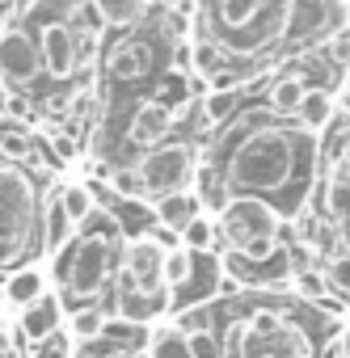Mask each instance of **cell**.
<instances>
[{
	"label": "cell",
	"instance_id": "obj_1",
	"mask_svg": "<svg viewBox=\"0 0 350 358\" xmlns=\"http://www.w3.org/2000/svg\"><path fill=\"white\" fill-rule=\"evenodd\" d=\"M203 148H207L203 160L216 164L224 177L228 199L232 194L266 199L270 207L283 211L287 224L308 207L321 177V135L270 110L237 114L220 131L203 135Z\"/></svg>",
	"mask_w": 350,
	"mask_h": 358
},
{
	"label": "cell",
	"instance_id": "obj_2",
	"mask_svg": "<svg viewBox=\"0 0 350 358\" xmlns=\"http://www.w3.org/2000/svg\"><path fill=\"white\" fill-rule=\"evenodd\" d=\"M342 22L337 0H199L190 38H207L224 51L228 72L216 89H241L270 76L283 47L329 38Z\"/></svg>",
	"mask_w": 350,
	"mask_h": 358
},
{
	"label": "cell",
	"instance_id": "obj_3",
	"mask_svg": "<svg viewBox=\"0 0 350 358\" xmlns=\"http://www.w3.org/2000/svg\"><path fill=\"white\" fill-rule=\"evenodd\" d=\"M220 324V358H321L337 333L333 316L291 295V287L241 295Z\"/></svg>",
	"mask_w": 350,
	"mask_h": 358
},
{
	"label": "cell",
	"instance_id": "obj_4",
	"mask_svg": "<svg viewBox=\"0 0 350 358\" xmlns=\"http://www.w3.org/2000/svg\"><path fill=\"white\" fill-rule=\"evenodd\" d=\"M118 249H122V232L118 224L110 220V211H93V220L76 232L72 245H64L47 266H55V278H59V295L68 308H80V303H102V295L110 291L114 282V270H118Z\"/></svg>",
	"mask_w": 350,
	"mask_h": 358
},
{
	"label": "cell",
	"instance_id": "obj_5",
	"mask_svg": "<svg viewBox=\"0 0 350 358\" xmlns=\"http://www.w3.org/2000/svg\"><path fill=\"white\" fill-rule=\"evenodd\" d=\"M43 262V194L38 177L0 160V274Z\"/></svg>",
	"mask_w": 350,
	"mask_h": 358
},
{
	"label": "cell",
	"instance_id": "obj_6",
	"mask_svg": "<svg viewBox=\"0 0 350 358\" xmlns=\"http://www.w3.org/2000/svg\"><path fill=\"white\" fill-rule=\"evenodd\" d=\"M220 253H237L245 262H270L287 236V220L279 207H270L266 199H249V194H232L220 215Z\"/></svg>",
	"mask_w": 350,
	"mask_h": 358
},
{
	"label": "cell",
	"instance_id": "obj_7",
	"mask_svg": "<svg viewBox=\"0 0 350 358\" xmlns=\"http://www.w3.org/2000/svg\"><path fill=\"white\" fill-rule=\"evenodd\" d=\"M144 186H148V203L164 199V194H178L195 186V173H199V152L190 139H164L156 148H148L135 160Z\"/></svg>",
	"mask_w": 350,
	"mask_h": 358
},
{
	"label": "cell",
	"instance_id": "obj_8",
	"mask_svg": "<svg viewBox=\"0 0 350 358\" xmlns=\"http://www.w3.org/2000/svg\"><path fill=\"white\" fill-rule=\"evenodd\" d=\"M38 76H43L38 43L22 26L9 22L5 30H0V85H5L9 93H26Z\"/></svg>",
	"mask_w": 350,
	"mask_h": 358
},
{
	"label": "cell",
	"instance_id": "obj_9",
	"mask_svg": "<svg viewBox=\"0 0 350 358\" xmlns=\"http://www.w3.org/2000/svg\"><path fill=\"white\" fill-rule=\"evenodd\" d=\"M114 278H122V282H131V287H139V291L164 287V249L156 245L152 232H144V236H122Z\"/></svg>",
	"mask_w": 350,
	"mask_h": 358
},
{
	"label": "cell",
	"instance_id": "obj_10",
	"mask_svg": "<svg viewBox=\"0 0 350 358\" xmlns=\"http://www.w3.org/2000/svg\"><path fill=\"white\" fill-rule=\"evenodd\" d=\"M102 68H106L110 80H118V85H135V80L152 76V68H156V51H152V43L127 34V38H118V43L106 51Z\"/></svg>",
	"mask_w": 350,
	"mask_h": 358
},
{
	"label": "cell",
	"instance_id": "obj_11",
	"mask_svg": "<svg viewBox=\"0 0 350 358\" xmlns=\"http://www.w3.org/2000/svg\"><path fill=\"white\" fill-rule=\"evenodd\" d=\"M13 324H18V333L34 345V341L51 337L55 329H64V324H68V303H64V295H59L55 287H47L30 308H22V312L13 316Z\"/></svg>",
	"mask_w": 350,
	"mask_h": 358
},
{
	"label": "cell",
	"instance_id": "obj_12",
	"mask_svg": "<svg viewBox=\"0 0 350 358\" xmlns=\"http://www.w3.org/2000/svg\"><path fill=\"white\" fill-rule=\"evenodd\" d=\"M34 43H38V55H43V72L51 80H72L76 76V38H72L68 22H47Z\"/></svg>",
	"mask_w": 350,
	"mask_h": 358
},
{
	"label": "cell",
	"instance_id": "obj_13",
	"mask_svg": "<svg viewBox=\"0 0 350 358\" xmlns=\"http://www.w3.org/2000/svg\"><path fill=\"white\" fill-rule=\"evenodd\" d=\"M169 135H173V114H169L164 106H156L152 97H144V101L135 106L131 122H127V148H139V152H148V148L164 143Z\"/></svg>",
	"mask_w": 350,
	"mask_h": 358
},
{
	"label": "cell",
	"instance_id": "obj_14",
	"mask_svg": "<svg viewBox=\"0 0 350 358\" xmlns=\"http://www.w3.org/2000/svg\"><path fill=\"white\" fill-rule=\"evenodd\" d=\"M304 89H308L304 59H300V64L287 59V68H283L279 76H270V85H266V110L279 114V118H295V106H300Z\"/></svg>",
	"mask_w": 350,
	"mask_h": 358
},
{
	"label": "cell",
	"instance_id": "obj_15",
	"mask_svg": "<svg viewBox=\"0 0 350 358\" xmlns=\"http://www.w3.org/2000/svg\"><path fill=\"white\" fill-rule=\"evenodd\" d=\"M76 232H80V228L68 220V211H64V203H59V186H51V190L43 194V262H51L64 245H72Z\"/></svg>",
	"mask_w": 350,
	"mask_h": 358
},
{
	"label": "cell",
	"instance_id": "obj_16",
	"mask_svg": "<svg viewBox=\"0 0 350 358\" xmlns=\"http://www.w3.org/2000/svg\"><path fill=\"white\" fill-rule=\"evenodd\" d=\"M47 287H51V282H47V270H43L38 262H30V266H18V270L5 274V282H0V295H5V308L18 316V312L30 308Z\"/></svg>",
	"mask_w": 350,
	"mask_h": 358
},
{
	"label": "cell",
	"instance_id": "obj_17",
	"mask_svg": "<svg viewBox=\"0 0 350 358\" xmlns=\"http://www.w3.org/2000/svg\"><path fill=\"white\" fill-rule=\"evenodd\" d=\"M241 114V89H207L203 97H199V118H203V135H211V131H220L224 122H232Z\"/></svg>",
	"mask_w": 350,
	"mask_h": 358
},
{
	"label": "cell",
	"instance_id": "obj_18",
	"mask_svg": "<svg viewBox=\"0 0 350 358\" xmlns=\"http://www.w3.org/2000/svg\"><path fill=\"white\" fill-rule=\"evenodd\" d=\"M333 114H337L333 93H329L325 85H308V89H304V97H300V106H295V122H300L304 131L321 135V131L333 122Z\"/></svg>",
	"mask_w": 350,
	"mask_h": 358
},
{
	"label": "cell",
	"instance_id": "obj_19",
	"mask_svg": "<svg viewBox=\"0 0 350 358\" xmlns=\"http://www.w3.org/2000/svg\"><path fill=\"white\" fill-rule=\"evenodd\" d=\"M152 215L160 228H173V232H182L195 215H207L195 199V190H178V194H164V199H152Z\"/></svg>",
	"mask_w": 350,
	"mask_h": 358
},
{
	"label": "cell",
	"instance_id": "obj_20",
	"mask_svg": "<svg viewBox=\"0 0 350 358\" xmlns=\"http://www.w3.org/2000/svg\"><path fill=\"white\" fill-rule=\"evenodd\" d=\"M144 354H148V358H195V354H190V341H186V333H182L178 324H173L169 316L152 324Z\"/></svg>",
	"mask_w": 350,
	"mask_h": 358
},
{
	"label": "cell",
	"instance_id": "obj_21",
	"mask_svg": "<svg viewBox=\"0 0 350 358\" xmlns=\"http://www.w3.org/2000/svg\"><path fill=\"white\" fill-rule=\"evenodd\" d=\"M195 199H199V207L207 211V215H220V207L228 203V190H224V177H220V169L216 164H207V160H199V173H195Z\"/></svg>",
	"mask_w": 350,
	"mask_h": 358
},
{
	"label": "cell",
	"instance_id": "obj_22",
	"mask_svg": "<svg viewBox=\"0 0 350 358\" xmlns=\"http://www.w3.org/2000/svg\"><path fill=\"white\" fill-rule=\"evenodd\" d=\"M93 9L102 17V26L114 30H135L148 17V0H93Z\"/></svg>",
	"mask_w": 350,
	"mask_h": 358
},
{
	"label": "cell",
	"instance_id": "obj_23",
	"mask_svg": "<svg viewBox=\"0 0 350 358\" xmlns=\"http://www.w3.org/2000/svg\"><path fill=\"white\" fill-rule=\"evenodd\" d=\"M148 333H152V324H135V320H122V316H110L106 329H102V337H106L118 354H139V350L148 345Z\"/></svg>",
	"mask_w": 350,
	"mask_h": 358
},
{
	"label": "cell",
	"instance_id": "obj_24",
	"mask_svg": "<svg viewBox=\"0 0 350 358\" xmlns=\"http://www.w3.org/2000/svg\"><path fill=\"white\" fill-rule=\"evenodd\" d=\"M59 203H64V211L76 228H85L97 211V199H93L89 182H59Z\"/></svg>",
	"mask_w": 350,
	"mask_h": 358
},
{
	"label": "cell",
	"instance_id": "obj_25",
	"mask_svg": "<svg viewBox=\"0 0 350 358\" xmlns=\"http://www.w3.org/2000/svg\"><path fill=\"white\" fill-rule=\"evenodd\" d=\"M106 320H110V308H106V303H80V308H68V333H72L76 341H93V337H102Z\"/></svg>",
	"mask_w": 350,
	"mask_h": 358
},
{
	"label": "cell",
	"instance_id": "obj_26",
	"mask_svg": "<svg viewBox=\"0 0 350 358\" xmlns=\"http://www.w3.org/2000/svg\"><path fill=\"white\" fill-rule=\"evenodd\" d=\"M0 122H5V127H0V156L13 160V164H26V160H34V156H38L34 135H30L22 122H9V118H0Z\"/></svg>",
	"mask_w": 350,
	"mask_h": 358
},
{
	"label": "cell",
	"instance_id": "obj_27",
	"mask_svg": "<svg viewBox=\"0 0 350 358\" xmlns=\"http://www.w3.org/2000/svg\"><path fill=\"white\" fill-rule=\"evenodd\" d=\"M182 249H190V253H220V224H216V215H195L182 228Z\"/></svg>",
	"mask_w": 350,
	"mask_h": 358
},
{
	"label": "cell",
	"instance_id": "obj_28",
	"mask_svg": "<svg viewBox=\"0 0 350 358\" xmlns=\"http://www.w3.org/2000/svg\"><path fill=\"white\" fill-rule=\"evenodd\" d=\"M291 295H300L304 303H316V299H325L329 295V282H325V270L321 266H300V270H291Z\"/></svg>",
	"mask_w": 350,
	"mask_h": 358
},
{
	"label": "cell",
	"instance_id": "obj_29",
	"mask_svg": "<svg viewBox=\"0 0 350 358\" xmlns=\"http://www.w3.org/2000/svg\"><path fill=\"white\" fill-rule=\"evenodd\" d=\"M325 282L329 291H337V299H350V249H337V253H325Z\"/></svg>",
	"mask_w": 350,
	"mask_h": 358
},
{
	"label": "cell",
	"instance_id": "obj_30",
	"mask_svg": "<svg viewBox=\"0 0 350 358\" xmlns=\"http://www.w3.org/2000/svg\"><path fill=\"white\" fill-rule=\"evenodd\" d=\"M106 186H110L118 199H148V186H144V177H139L135 164H118V169H110Z\"/></svg>",
	"mask_w": 350,
	"mask_h": 358
},
{
	"label": "cell",
	"instance_id": "obj_31",
	"mask_svg": "<svg viewBox=\"0 0 350 358\" xmlns=\"http://www.w3.org/2000/svg\"><path fill=\"white\" fill-rule=\"evenodd\" d=\"M72 38H76V76H89L102 55V30H72Z\"/></svg>",
	"mask_w": 350,
	"mask_h": 358
},
{
	"label": "cell",
	"instance_id": "obj_32",
	"mask_svg": "<svg viewBox=\"0 0 350 358\" xmlns=\"http://www.w3.org/2000/svg\"><path fill=\"white\" fill-rule=\"evenodd\" d=\"M72 350H76V337H72L68 324H64V329H55L51 337L34 341V345H30V358H72Z\"/></svg>",
	"mask_w": 350,
	"mask_h": 358
},
{
	"label": "cell",
	"instance_id": "obj_33",
	"mask_svg": "<svg viewBox=\"0 0 350 358\" xmlns=\"http://www.w3.org/2000/svg\"><path fill=\"white\" fill-rule=\"evenodd\" d=\"M190 270H195V253H190V249H169V253H164V287H169V291L182 287V282L190 278Z\"/></svg>",
	"mask_w": 350,
	"mask_h": 358
},
{
	"label": "cell",
	"instance_id": "obj_34",
	"mask_svg": "<svg viewBox=\"0 0 350 358\" xmlns=\"http://www.w3.org/2000/svg\"><path fill=\"white\" fill-rule=\"evenodd\" d=\"M325 64L350 68V26H337V30L325 38Z\"/></svg>",
	"mask_w": 350,
	"mask_h": 358
},
{
	"label": "cell",
	"instance_id": "obj_35",
	"mask_svg": "<svg viewBox=\"0 0 350 358\" xmlns=\"http://www.w3.org/2000/svg\"><path fill=\"white\" fill-rule=\"evenodd\" d=\"M186 341H190V354H195V358H220V329H216V324L186 333Z\"/></svg>",
	"mask_w": 350,
	"mask_h": 358
},
{
	"label": "cell",
	"instance_id": "obj_36",
	"mask_svg": "<svg viewBox=\"0 0 350 358\" xmlns=\"http://www.w3.org/2000/svg\"><path fill=\"white\" fill-rule=\"evenodd\" d=\"M346 122H350V118H346ZM329 173H337L342 182L350 186V127H346V135H342V143H337L333 160H329ZM346 228H350V224H346ZM346 228H342V232H346ZM342 232H337V236H342Z\"/></svg>",
	"mask_w": 350,
	"mask_h": 358
},
{
	"label": "cell",
	"instance_id": "obj_37",
	"mask_svg": "<svg viewBox=\"0 0 350 358\" xmlns=\"http://www.w3.org/2000/svg\"><path fill=\"white\" fill-rule=\"evenodd\" d=\"M333 350H337V358H350V320L333 333Z\"/></svg>",
	"mask_w": 350,
	"mask_h": 358
},
{
	"label": "cell",
	"instance_id": "obj_38",
	"mask_svg": "<svg viewBox=\"0 0 350 358\" xmlns=\"http://www.w3.org/2000/svg\"><path fill=\"white\" fill-rule=\"evenodd\" d=\"M333 106H337L342 118H350V80H346L342 89H333Z\"/></svg>",
	"mask_w": 350,
	"mask_h": 358
},
{
	"label": "cell",
	"instance_id": "obj_39",
	"mask_svg": "<svg viewBox=\"0 0 350 358\" xmlns=\"http://www.w3.org/2000/svg\"><path fill=\"white\" fill-rule=\"evenodd\" d=\"M152 5H160V9L169 13V9H178V5H182V0H152Z\"/></svg>",
	"mask_w": 350,
	"mask_h": 358
},
{
	"label": "cell",
	"instance_id": "obj_40",
	"mask_svg": "<svg viewBox=\"0 0 350 358\" xmlns=\"http://www.w3.org/2000/svg\"><path fill=\"white\" fill-rule=\"evenodd\" d=\"M321 358H337V350H333V345H329V350H325V354H321Z\"/></svg>",
	"mask_w": 350,
	"mask_h": 358
},
{
	"label": "cell",
	"instance_id": "obj_41",
	"mask_svg": "<svg viewBox=\"0 0 350 358\" xmlns=\"http://www.w3.org/2000/svg\"><path fill=\"white\" fill-rule=\"evenodd\" d=\"M127 358H148V354H144V350H139V354H127Z\"/></svg>",
	"mask_w": 350,
	"mask_h": 358
},
{
	"label": "cell",
	"instance_id": "obj_42",
	"mask_svg": "<svg viewBox=\"0 0 350 358\" xmlns=\"http://www.w3.org/2000/svg\"><path fill=\"white\" fill-rule=\"evenodd\" d=\"M337 5H350V0H337Z\"/></svg>",
	"mask_w": 350,
	"mask_h": 358
},
{
	"label": "cell",
	"instance_id": "obj_43",
	"mask_svg": "<svg viewBox=\"0 0 350 358\" xmlns=\"http://www.w3.org/2000/svg\"><path fill=\"white\" fill-rule=\"evenodd\" d=\"M0 308H5V295H0Z\"/></svg>",
	"mask_w": 350,
	"mask_h": 358
},
{
	"label": "cell",
	"instance_id": "obj_44",
	"mask_svg": "<svg viewBox=\"0 0 350 358\" xmlns=\"http://www.w3.org/2000/svg\"><path fill=\"white\" fill-rule=\"evenodd\" d=\"M5 26H9V22H0V30H5Z\"/></svg>",
	"mask_w": 350,
	"mask_h": 358
},
{
	"label": "cell",
	"instance_id": "obj_45",
	"mask_svg": "<svg viewBox=\"0 0 350 358\" xmlns=\"http://www.w3.org/2000/svg\"><path fill=\"white\" fill-rule=\"evenodd\" d=\"M346 80H350V68H346Z\"/></svg>",
	"mask_w": 350,
	"mask_h": 358
}]
</instances>
